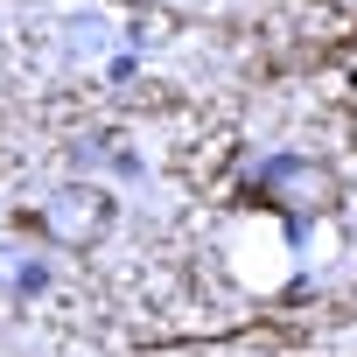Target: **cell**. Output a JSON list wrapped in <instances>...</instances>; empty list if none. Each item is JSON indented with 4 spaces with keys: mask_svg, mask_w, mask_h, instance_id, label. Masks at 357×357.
<instances>
[{
    "mask_svg": "<svg viewBox=\"0 0 357 357\" xmlns=\"http://www.w3.org/2000/svg\"><path fill=\"white\" fill-rule=\"evenodd\" d=\"M259 183L280 211H336V175L315 168V161H273Z\"/></svg>",
    "mask_w": 357,
    "mask_h": 357,
    "instance_id": "obj_1",
    "label": "cell"
}]
</instances>
